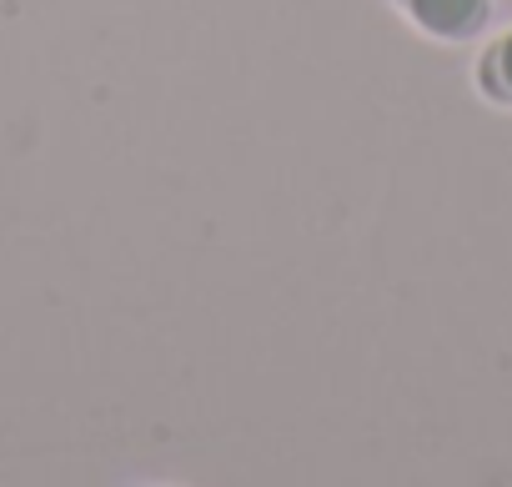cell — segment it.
<instances>
[{"mask_svg":"<svg viewBox=\"0 0 512 487\" xmlns=\"http://www.w3.org/2000/svg\"><path fill=\"white\" fill-rule=\"evenodd\" d=\"M402 21L442 46H462L487 31L492 21V0H392Z\"/></svg>","mask_w":512,"mask_h":487,"instance_id":"cell-1","label":"cell"},{"mask_svg":"<svg viewBox=\"0 0 512 487\" xmlns=\"http://www.w3.org/2000/svg\"><path fill=\"white\" fill-rule=\"evenodd\" d=\"M477 91L492 101V106H507L512 111V31H502L482 61H477Z\"/></svg>","mask_w":512,"mask_h":487,"instance_id":"cell-2","label":"cell"}]
</instances>
